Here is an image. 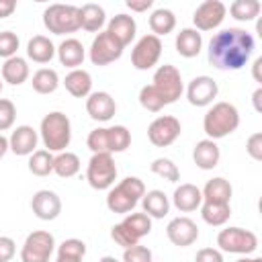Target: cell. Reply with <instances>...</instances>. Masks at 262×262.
I'll return each instance as SVG.
<instances>
[{
	"label": "cell",
	"instance_id": "cell-9",
	"mask_svg": "<svg viewBox=\"0 0 262 262\" xmlns=\"http://www.w3.org/2000/svg\"><path fill=\"white\" fill-rule=\"evenodd\" d=\"M53 250H55L53 233L45 229L31 231L20 248V262H49Z\"/></svg>",
	"mask_w": 262,
	"mask_h": 262
},
{
	"label": "cell",
	"instance_id": "cell-26",
	"mask_svg": "<svg viewBox=\"0 0 262 262\" xmlns=\"http://www.w3.org/2000/svg\"><path fill=\"white\" fill-rule=\"evenodd\" d=\"M29 63L25 57H10V59H4V66H2V82L6 84H12V86H20L23 82L29 80Z\"/></svg>",
	"mask_w": 262,
	"mask_h": 262
},
{
	"label": "cell",
	"instance_id": "cell-6",
	"mask_svg": "<svg viewBox=\"0 0 262 262\" xmlns=\"http://www.w3.org/2000/svg\"><path fill=\"white\" fill-rule=\"evenodd\" d=\"M151 86L156 88V92L162 96L164 104H172L176 102L182 92H184V82H182V74L176 66L164 63L154 72V80Z\"/></svg>",
	"mask_w": 262,
	"mask_h": 262
},
{
	"label": "cell",
	"instance_id": "cell-18",
	"mask_svg": "<svg viewBox=\"0 0 262 262\" xmlns=\"http://www.w3.org/2000/svg\"><path fill=\"white\" fill-rule=\"evenodd\" d=\"M37 143L39 131H35L31 125H18L8 137V147L16 156H31L37 149Z\"/></svg>",
	"mask_w": 262,
	"mask_h": 262
},
{
	"label": "cell",
	"instance_id": "cell-11",
	"mask_svg": "<svg viewBox=\"0 0 262 262\" xmlns=\"http://www.w3.org/2000/svg\"><path fill=\"white\" fill-rule=\"evenodd\" d=\"M123 45L108 33V31H100L94 39H92V45H90V61L94 66H108L113 61H117L121 55H123Z\"/></svg>",
	"mask_w": 262,
	"mask_h": 262
},
{
	"label": "cell",
	"instance_id": "cell-42",
	"mask_svg": "<svg viewBox=\"0 0 262 262\" xmlns=\"http://www.w3.org/2000/svg\"><path fill=\"white\" fill-rule=\"evenodd\" d=\"M18 45H20V39L16 33H12V31L0 33V57H4V59L14 57L18 51Z\"/></svg>",
	"mask_w": 262,
	"mask_h": 262
},
{
	"label": "cell",
	"instance_id": "cell-49",
	"mask_svg": "<svg viewBox=\"0 0 262 262\" xmlns=\"http://www.w3.org/2000/svg\"><path fill=\"white\" fill-rule=\"evenodd\" d=\"M14 10H16L14 0H0V18H8Z\"/></svg>",
	"mask_w": 262,
	"mask_h": 262
},
{
	"label": "cell",
	"instance_id": "cell-7",
	"mask_svg": "<svg viewBox=\"0 0 262 262\" xmlns=\"http://www.w3.org/2000/svg\"><path fill=\"white\" fill-rule=\"evenodd\" d=\"M86 180L94 190L111 188L117 180V164L113 154H92L86 168Z\"/></svg>",
	"mask_w": 262,
	"mask_h": 262
},
{
	"label": "cell",
	"instance_id": "cell-25",
	"mask_svg": "<svg viewBox=\"0 0 262 262\" xmlns=\"http://www.w3.org/2000/svg\"><path fill=\"white\" fill-rule=\"evenodd\" d=\"M141 207L143 213L149 215L151 219H162L168 215L170 211V199L164 194V190H145V194L141 196Z\"/></svg>",
	"mask_w": 262,
	"mask_h": 262
},
{
	"label": "cell",
	"instance_id": "cell-31",
	"mask_svg": "<svg viewBox=\"0 0 262 262\" xmlns=\"http://www.w3.org/2000/svg\"><path fill=\"white\" fill-rule=\"evenodd\" d=\"M31 84H33V90L37 94H53L59 86V76L51 68H41L33 74Z\"/></svg>",
	"mask_w": 262,
	"mask_h": 262
},
{
	"label": "cell",
	"instance_id": "cell-28",
	"mask_svg": "<svg viewBox=\"0 0 262 262\" xmlns=\"http://www.w3.org/2000/svg\"><path fill=\"white\" fill-rule=\"evenodd\" d=\"M63 86H66V90H68L72 96H76V98H86V96L92 92V76H90V72H86V70H82V68L72 70V72L66 76Z\"/></svg>",
	"mask_w": 262,
	"mask_h": 262
},
{
	"label": "cell",
	"instance_id": "cell-44",
	"mask_svg": "<svg viewBox=\"0 0 262 262\" xmlns=\"http://www.w3.org/2000/svg\"><path fill=\"white\" fill-rule=\"evenodd\" d=\"M123 262H151V250L147 246H141V244L125 248Z\"/></svg>",
	"mask_w": 262,
	"mask_h": 262
},
{
	"label": "cell",
	"instance_id": "cell-34",
	"mask_svg": "<svg viewBox=\"0 0 262 262\" xmlns=\"http://www.w3.org/2000/svg\"><path fill=\"white\" fill-rule=\"evenodd\" d=\"M201 217L205 223L213 225V227H219V225H225L231 217V207L229 205H217V203H203L201 207Z\"/></svg>",
	"mask_w": 262,
	"mask_h": 262
},
{
	"label": "cell",
	"instance_id": "cell-17",
	"mask_svg": "<svg viewBox=\"0 0 262 262\" xmlns=\"http://www.w3.org/2000/svg\"><path fill=\"white\" fill-rule=\"evenodd\" d=\"M86 113L90 115V119L98 121V123H106L115 117L117 113V102L115 98L104 92V90H98V92H90L86 96Z\"/></svg>",
	"mask_w": 262,
	"mask_h": 262
},
{
	"label": "cell",
	"instance_id": "cell-30",
	"mask_svg": "<svg viewBox=\"0 0 262 262\" xmlns=\"http://www.w3.org/2000/svg\"><path fill=\"white\" fill-rule=\"evenodd\" d=\"M176 27V16L172 10L168 8H156L151 14H149V29H151V35L156 37H162V35H168L172 33Z\"/></svg>",
	"mask_w": 262,
	"mask_h": 262
},
{
	"label": "cell",
	"instance_id": "cell-50",
	"mask_svg": "<svg viewBox=\"0 0 262 262\" xmlns=\"http://www.w3.org/2000/svg\"><path fill=\"white\" fill-rule=\"evenodd\" d=\"M252 102H254V108H256L258 113H262V86H258V88L254 90V94H252Z\"/></svg>",
	"mask_w": 262,
	"mask_h": 262
},
{
	"label": "cell",
	"instance_id": "cell-36",
	"mask_svg": "<svg viewBox=\"0 0 262 262\" xmlns=\"http://www.w3.org/2000/svg\"><path fill=\"white\" fill-rule=\"evenodd\" d=\"M260 10H262V4L258 0H233L229 4V14L242 23L254 20L256 16H260Z\"/></svg>",
	"mask_w": 262,
	"mask_h": 262
},
{
	"label": "cell",
	"instance_id": "cell-19",
	"mask_svg": "<svg viewBox=\"0 0 262 262\" xmlns=\"http://www.w3.org/2000/svg\"><path fill=\"white\" fill-rule=\"evenodd\" d=\"M172 205H174L180 213L196 211V209L203 205L201 188H199L196 184H190V182H184V184L176 186V188H174V194H172Z\"/></svg>",
	"mask_w": 262,
	"mask_h": 262
},
{
	"label": "cell",
	"instance_id": "cell-51",
	"mask_svg": "<svg viewBox=\"0 0 262 262\" xmlns=\"http://www.w3.org/2000/svg\"><path fill=\"white\" fill-rule=\"evenodd\" d=\"M260 68H262V57H256V59H254V66H252V76H254V80H256V82H262Z\"/></svg>",
	"mask_w": 262,
	"mask_h": 262
},
{
	"label": "cell",
	"instance_id": "cell-24",
	"mask_svg": "<svg viewBox=\"0 0 262 262\" xmlns=\"http://www.w3.org/2000/svg\"><path fill=\"white\" fill-rule=\"evenodd\" d=\"M174 47H176L178 55H182V57H196L203 49V35L196 29L186 27L176 35Z\"/></svg>",
	"mask_w": 262,
	"mask_h": 262
},
{
	"label": "cell",
	"instance_id": "cell-53",
	"mask_svg": "<svg viewBox=\"0 0 262 262\" xmlns=\"http://www.w3.org/2000/svg\"><path fill=\"white\" fill-rule=\"evenodd\" d=\"M237 262H262V258H260V256H254V258H250V256H244V258H239Z\"/></svg>",
	"mask_w": 262,
	"mask_h": 262
},
{
	"label": "cell",
	"instance_id": "cell-37",
	"mask_svg": "<svg viewBox=\"0 0 262 262\" xmlns=\"http://www.w3.org/2000/svg\"><path fill=\"white\" fill-rule=\"evenodd\" d=\"M106 137H108V154H121L131 145V131L125 125L106 127Z\"/></svg>",
	"mask_w": 262,
	"mask_h": 262
},
{
	"label": "cell",
	"instance_id": "cell-41",
	"mask_svg": "<svg viewBox=\"0 0 262 262\" xmlns=\"http://www.w3.org/2000/svg\"><path fill=\"white\" fill-rule=\"evenodd\" d=\"M111 237H113V242H115L117 246H121L123 250L135 246V244H139V237H137L127 225H123V223H117V225L111 227Z\"/></svg>",
	"mask_w": 262,
	"mask_h": 262
},
{
	"label": "cell",
	"instance_id": "cell-16",
	"mask_svg": "<svg viewBox=\"0 0 262 262\" xmlns=\"http://www.w3.org/2000/svg\"><path fill=\"white\" fill-rule=\"evenodd\" d=\"M166 235L174 246L186 248L199 239V227L190 217H174L166 227Z\"/></svg>",
	"mask_w": 262,
	"mask_h": 262
},
{
	"label": "cell",
	"instance_id": "cell-23",
	"mask_svg": "<svg viewBox=\"0 0 262 262\" xmlns=\"http://www.w3.org/2000/svg\"><path fill=\"white\" fill-rule=\"evenodd\" d=\"M231 192H233V188H231L229 180H225L221 176H215V178L207 180L205 188L201 190L203 203H217V205H229Z\"/></svg>",
	"mask_w": 262,
	"mask_h": 262
},
{
	"label": "cell",
	"instance_id": "cell-40",
	"mask_svg": "<svg viewBox=\"0 0 262 262\" xmlns=\"http://www.w3.org/2000/svg\"><path fill=\"white\" fill-rule=\"evenodd\" d=\"M139 104L145 108V111H149V113H160L166 104H164V100H162V96L156 92V88L151 86V84H145L141 90H139Z\"/></svg>",
	"mask_w": 262,
	"mask_h": 262
},
{
	"label": "cell",
	"instance_id": "cell-48",
	"mask_svg": "<svg viewBox=\"0 0 262 262\" xmlns=\"http://www.w3.org/2000/svg\"><path fill=\"white\" fill-rule=\"evenodd\" d=\"M125 6L131 10V12H145L154 6V0H127Z\"/></svg>",
	"mask_w": 262,
	"mask_h": 262
},
{
	"label": "cell",
	"instance_id": "cell-52",
	"mask_svg": "<svg viewBox=\"0 0 262 262\" xmlns=\"http://www.w3.org/2000/svg\"><path fill=\"white\" fill-rule=\"evenodd\" d=\"M8 149H10V147H8V137H4V135L0 133V160L6 156Z\"/></svg>",
	"mask_w": 262,
	"mask_h": 262
},
{
	"label": "cell",
	"instance_id": "cell-15",
	"mask_svg": "<svg viewBox=\"0 0 262 262\" xmlns=\"http://www.w3.org/2000/svg\"><path fill=\"white\" fill-rule=\"evenodd\" d=\"M31 209H33V213H35L37 219H41V221H53L61 213V199H59L57 192L43 188V190H37L33 194Z\"/></svg>",
	"mask_w": 262,
	"mask_h": 262
},
{
	"label": "cell",
	"instance_id": "cell-32",
	"mask_svg": "<svg viewBox=\"0 0 262 262\" xmlns=\"http://www.w3.org/2000/svg\"><path fill=\"white\" fill-rule=\"evenodd\" d=\"M80 158L74 154V151H59L55 158H53V172L59 176V178H72L80 172Z\"/></svg>",
	"mask_w": 262,
	"mask_h": 262
},
{
	"label": "cell",
	"instance_id": "cell-43",
	"mask_svg": "<svg viewBox=\"0 0 262 262\" xmlns=\"http://www.w3.org/2000/svg\"><path fill=\"white\" fill-rule=\"evenodd\" d=\"M16 121V106L8 98H0V133L8 131Z\"/></svg>",
	"mask_w": 262,
	"mask_h": 262
},
{
	"label": "cell",
	"instance_id": "cell-46",
	"mask_svg": "<svg viewBox=\"0 0 262 262\" xmlns=\"http://www.w3.org/2000/svg\"><path fill=\"white\" fill-rule=\"evenodd\" d=\"M16 254V244L8 235H0V262H10Z\"/></svg>",
	"mask_w": 262,
	"mask_h": 262
},
{
	"label": "cell",
	"instance_id": "cell-39",
	"mask_svg": "<svg viewBox=\"0 0 262 262\" xmlns=\"http://www.w3.org/2000/svg\"><path fill=\"white\" fill-rule=\"evenodd\" d=\"M149 170H151L156 176H160V178H164V180H168V182H178V180H180V170H178V166H176L170 158H156V160L151 162Z\"/></svg>",
	"mask_w": 262,
	"mask_h": 262
},
{
	"label": "cell",
	"instance_id": "cell-29",
	"mask_svg": "<svg viewBox=\"0 0 262 262\" xmlns=\"http://www.w3.org/2000/svg\"><path fill=\"white\" fill-rule=\"evenodd\" d=\"M27 55L29 59H33L35 63H49L55 55V45L51 43L49 37L45 35H35L33 39H29L27 43Z\"/></svg>",
	"mask_w": 262,
	"mask_h": 262
},
{
	"label": "cell",
	"instance_id": "cell-13",
	"mask_svg": "<svg viewBox=\"0 0 262 262\" xmlns=\"http://www.w3.org/2000/svg\"><path fill=\"white\" fill-rule=\"evenodd\" d=\"M225 14H227V6L221 0H205L203 4L196 6V10L192 14L194 29L199 33L201 31H213L223 23Z\"/></svg>",
	"mask_w": 262,
	"mask_h": 262
},
{
	"label": "cell",
	"instance_id": "cell-5",
	"mask_svg": "<svg viewBox=\"0 0 262 262\" xmlns=\"http://www.w3.org/2000/svg\"><path fill=\"white\" fill-rule=\"evenodd\" d=\"M43 25L53 35H70L80 29V8L74 4H49L43 10Z\"/></svg>",
	"mask_w": 262,
	"mask_h": 262
},
{
	"label": "cell",
	"instance_id": "cell-1",
	"mask_svg": "<svg viewBox=\"0 0 262 262\" xmlns=\"http://www.w3.org/2000/svg\"><path fill=\"white\" fill-rule=\"evenodd\" d=\"M254 49H256V41L252 33H248L246 29L229 27V29H221L211 37L207 57L213 68L235 72L250 61Z\"/></svg>",
	"mask_w": 262,
	"mask_h": 262
},
{
	"label": "cell",
	"instance_id": "cell-45",
	"mask_svg": "<svg viewBox=\"0 0 262 262\" xmlns=\"http://www.w3.org/2000/svg\"><path fill=\"white\" fill-rule=\"evenodd\" d=\"M246 151H248V156H250L254 162H260V160H262V133H260V131H256V133H252V135L248 137V141H246Z\"/></svg>",
	"mask_w": 262,
	"mask_h": 262
},
{
	"label": "cell",
	"instance_id": "cell-4",
	"mask_svg": "<svg viewBox=\"0 0 262 262\" xmlns=\"http://www.w3.org/2000/svg\"><path fill=\"white\" fill-rule=\"evenodd\" d=\"M145 194V184L141 178L137 176H127L123 178L117 186L108 188L106 194V207L113 213L119 215H127L135 209V205L141 201V196Z\"/></svg>",
	"mask_w": 262,
	"mask_h": 262
},
{
	"label": "cell",
	"instance_id": "cell-22",
	"mask_svg": "<svg viewBox=\"0 0 262 262\" xmlns=\"http://www.w3.org/2000/svg\"><path fill=\"white\" fill-rule=\"evenodd\" d=\"M57 57H59V63L66 66V68H72V70H78V66H82L84 57H86V51H84V45L70 37V39H63L59 43V47L55 49Z\"/></svg>",
	"mask_w": 262,
	"mask_h": 262
},
{
	"label": "cell",
	"instance_id": "cell-27",
	"mask_svg": "<svg viewBox=\"0 0 262 262\" xmlns=\"http://www.w3.org/2000/svg\"><path fill=\"white\" fill-rule=\"evenodd\" d=\"M104 23H106V14L102 6L94 2H86L84 6H80V29L88 33H100Z\"/></svg>",
	"mask_w": 262,
	"mask_h": 262
},
{
	"label": "cell",
	"instance_id": "cell-2",
	"mask_svg": "<svg viewBox=\"0 0 262 262\" xmlns=\"http://www.w3.org/2000/svg\"><path fill=\"white\" fill-rule=\"evenodd\" d=\"M239 127V111L231 102H215L203 117V131L207 133V139H223L231 135Z\"/></svg>",
	"mask_w": 262,
	"mask_h": 262
},
{
	"label": "cell",
	"instance_id": "cell-3",
	"mask_svg": "<svg viewBox=\"0 0 262 262\" xmlns=\"http://www.w3.org/2000/svg\"><path fill=\"white\" fill-rule=\"evenodd\" d=\"M39 137L45 145L47 151H66V147L72 141V123L66 113L61 111H51L41 119L39 127Z\"/></svg>",
	"mask_w": 262,
	"mask_h": 262
},
{
	"label": "cell",
	"instance_id": "cell-21",
	"mask_svg": "<svg viewBox=\"0 0 262 262\" xmlns=\"http://www.w3.org/2000/svg\"><path fill=\"white\" fill-rule=\"evenodd\" d=\"M192 160L201 170H213L221 160V149H219L217 141H213V139L196 141V145L192 149Z\"/></svg>",
	"mask_w": 262,
	"mask_h": 262
},
{
	"label": "cell",
	"instance_id": "cell-54",
	"mask_svg": "<svg viewBox=\"0 0 262 262\" xmlns=\"http://www.w3.org/2000/svg\"><path fill=\"white\" fill-rule=\"evenodd\" d=\"M98 262H121V260H117L115 256H102Z\"/></svg>",
	"mask_w": 262,
	"mask_h": 262
},
{
	"label": "cell",
	"instance_id": "cell-33",
	"mask_svg": "<svg viewBox=\"0 0 262 262\" xmlns=\"http://www.w3.org/2000/svg\"><path fill=\"white\" fill-rule=\"evenodd\" d=\"M84 256H86V244L78 237H70L59 244L55 262H82Z\"/></svg>",
	"mask_w": 262,
	"mask_h": 262
},
{
	"label": "cell",
	"instance_id": "cell-55",
	"mask_svg": "<svg viewBox=\"0 0 262 262\" xmlns=\"http://www.w3.org/2000/svg\"><path fill=\"white\" fill-rule=\"evenodd\" d=\"M2 86H4V82H2V78H0V92H2Z\"/></svg>",
	"mask_w": 262,
	"mask_h": 262
},
{
	"label": "cell",
	"instance_id": "cell-14",
	"mask_svg": "<svg viewBox=\"0 0 262 262\" xmlns=\"http://www.w3.org/2000/svg\"><path fill=\"white\" fill-rule=\"evenodd\" d=\"M219 94V86L211 76H196L186 86V98L192 106H209Z\"/></svg>",
	"mask_w": 262,
	"mask_h": 262
},
{
	"label": "cell",
	"instance_id": "cell-20",
	"mask_svg": "<svg viewBox=\"0 0 262 262\" xmlns=\"http://www.w3.org/2000/svg\"><path fill=\"white\" fill-rule=\"evenodd\" d=\"M106 31L123 45V47H127L133 39H135V33H137V23H135V18L133 16H129V14H125V12H121V14H115L111 20H108V25H106Z\"/></svg>",
	"mask_w": 262,
	"mask_h": 262
},
{
	"label": "cell",
	"instance_id": "cell-8",
	"mask_svg": "<svg viewBox=\"0 0 262 262\" xmlns=\"http://www.w3.org/2000/svg\"><path fill=\"white\" fill-rule=\"evenodd\" d=\"M217 246L221 252L250 256L258 248V235L244 227H225L217 235Z\"/></svg>",
	"mask_w": 262,
	"mask_h": 262
},
{
	"label": "cell",
	"instance_id": "cell-35",
	"mask_svg": "<svg viewBox=\"0 0 262 262\" xmlns=\"http://www.w3.org/2000/svg\"><path fill=\"white\" fill-rule=\"evenodd\" d=\"M53 154L47 149H35L29 156V172L33 176H49L53 172Z\"/></svg>",
	"mask_w": 262,
	"mask_h": 262
},
{
	"label": "cell",
	"instance_id": "cell-12",
	"mask_svg": "<svg viewBox=\"0 0 262 262\" xmlns=\"http://www.w3.org/2000/svg\"><path fill=\"white\" fill-rule=\"evenodd\" d=\"M180 121L172 115H162V117H156L149 127H147V139L151 141V145L156 147H168L172 145L178 137H180Z\"/></svg>",
	"mask_w": 262,
	"mask_h": 262
},
{
	"label": "cell",
	"instance_id": "cell-10",
	"mask_svg": "<svg viewBox=\"0 0 262 262\" xmlns=\"http://www.w3.org/2000/svg\"><path fill=\"white\" fill-rule=\"evenodd\" d=\"M160 55H162V39L147 33L135 43L131 51V66L141 72L151 70L160 61Z\"/></svg>",
	"mask_w": 262,
	"mask_h": 262
},
{
	"label": "cell",
	"instance_id": "cell-47",
	"mask_svg": "<svg viewBox=\"0 0 262 262\" xmlns=\"http://www.w3.org/2000/svg\"><path fill=\"white\" fill-rule=\"evenodd\" d=\"M194 262H223V254L217 248H201L194 256Z\"/></svg>",
	"mask_w": 262,
	"mask_h": 262
},
{
	"label": "cell",
	"instance_id": "cell-38",
	"mask_svg": "<svg viewBox=\"0 0 262 262\" xmlns=\"http://www.w3.org/2000/svg\"><path fill=\"white\" fill-rule=\"evenodd\" d=\"M121 223L127 225L139 239L145 237V235H149V231H151V217L145 215V213H133L131 211V213L125 215V219Z\"/></svg>",
	"mask_w": 262,
	"mask_h": 262
}]
</instances>
